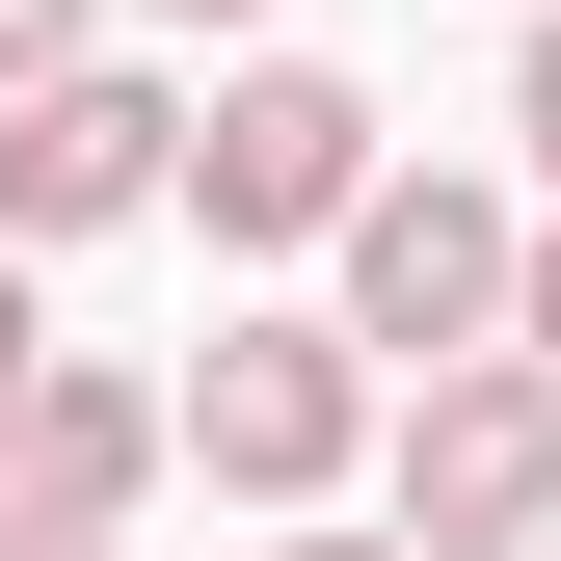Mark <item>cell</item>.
Segmentation results:
<instances>
[{"mask_svg": "<svg viewBox=\"0 0 561 561\" xmlns=\"http://www.w3.org/2000/svg\"><path fill=\"white\" fill-rule=\"evenodd\" d=\"M347 187H375V81H321V54H241V81L187 107L161 215H215V241H347Z\"/></svg>", "mask_w": 561, "mask_h": 561, "instance_id": "6da1fadb", "label": "cell"}, {"mask_svg": "<svg viewBox=\"0 0 561 561\" xmlns=\"http://www.w3.org/2000/svg\"><path fill=\"white\" fill-rule=\"evenodd\" d=\"M481 375V347H508V215H481L455 161H375L347 187V375Z\"/></svg>", "mask_w": 561, "mask_h": 561, "instance_id": "7a4b0ae2", "label": "cell"}, {"mask_svg": "<svg viewBox=\"0 0 561 561\" xmlns=\"http://www.w3.org/2000/svg\"><path fill=\"white\" fill-rule=\"evenodd\" d=\"M161 455H215L241 508H295V535H321V481L375 455V375H347V321H215V375L161 401Z\"/></svg>", "mask_w": 561, "mask_h": 561, "instance_id": "3957f363", "label": "cell"}, {"mask_svg": "<svg viewBox=\"0 0 561 561\" xmlns=\"http://www.w3.org/2000/svg\"><path fill=\"white\" fill-rule=\"evenodd\" d=\"M561 535V401L481 347V375H401V561H535Z\"/></svg>", "mask_w": 561, "mask_h": 561, "instance_id": "277c9868", "label": "cell"}, {"mask_svg": "<svg viewBox=\"0 0 561 561\" xmlns=\"http://www.w3.org/2000/svg\"><path fill=\"white\" fill-rule=\"evenodd\" d=\"M161 161H187V107L134 81V54L27 81V107H0V267H27V241H134V215H161Z\"/></svg>", "mask_w": 561, "mask_h": 561, "instance_id": "5b68a950", "label": "cell"}, {"mask_svg": "<svg viewBox=\"0 0 561 561\" xmlns=\"http://www.w3.org/2000/svg\"><path fill=\"white\" fill-rule=\"evenodd\" d=\"M134 481H161V375H81V347H54V375L0 401V535H107Z\"/></svg>", "mask_w": 561, "mask_h": 561, "instance_id": "8992f818", "label": "cell"}, {"mask_svg": "<svg viewBox=\"0 0 561 561\" xmlns=\"http://www.w3.org/2000/svg\"><path fill=\"white\" fill-rule=\"evenodd\" d=\"M81 54H107V0H0V107H27V81H81Z\"/></svg>", "mask_w": 561, "mask_h": 561, "instance_id": "52a82bcc", "label": "cell"}, {"mask_svg": "<svg viewBox=\"0 0 561 561\" xmlns=\"http://www.w3.org/2000/svg\"><path fill=\"white\" fill-rule=\"evenodd\" d=\"M508 375L561 401V241H508Z\"/></svg>", "mask_w": 561, "mask_h": 561, "instance_id": "ba28073f", "label": "cell"}, {"mask_svg": "<svg viewBox=\"0 0 561 561\" xmlns=\"http://www.w3.org/2000/svg\"><path fill=\"white\" fill-rule=\"evenodd\" d=\"M27 375H54V295H27V267H0V401H27Z\"/></svg>", "mask_w": 561, "mask_h": 561, "instance_id": "9c48e42d", "label": "cell"}, {"mask_svg": "<svg viewBox=\"0 0 561 561\" xmlns=\"http://www.w3.org/2000/svg\"><path fill=\"white\" fill-rule=\"evenodd\" d=\"M508 134H535V161H561V27H535V81H508Z\"/></svg>", "mask_w": 561, "mask_h": 561, "instance_id": "30bf717a", "label": "cell"}, {"mask_svg": "<svg viewBox=\"0 0 561 561\" xmlns=\"http://www.w3.org/2000/svg\"><path fill=\"white\" fill-rule=\"evenodd\" d=\"M267 561H401V535H267Z\"/></svg>", "mask_w": 561, "mask_h": 561, "instance_id": "8fae6325", "label": "cell"}, {"mask_svg": "<svg viewBox=\"0 0 561 561\" xmlns=\"http://www.w3.org/2000/svg\"><path fill=\"white\" fill-rule=\"evenodd\" d=\"M161 27H267V0H161Z\"/></svg>", "mask_w": 561, "mask_h": 561, "instance_id": "7c38bea8", "label": "cell"}, {"mask_svg": "<svg viewBox=\"0 0 561 561\" xmlns=\"http://www.w3.org/2000/svg\"><path fill=\"white\" fill-rule=\"evenodd\" d=\"M0 561H107V535H0Z\"/></svg>", "mask_w": 561, "mask_h": 561, "instance_id": "4fadbf2b", "label": "cell"}, {"mask_svg": "<svg viewBox=\"0 0 561 561\" xmlns=\"http://www.w3.org/2000/svg\"><path fill=\"white\" fill-rule=\"evenodd\" d=\"M535 561H561V535H535Z\"/></svg>", "mask_w": 561, "mask_h": 561, "instance_id": "5bb4252c", "label": "cell"}]
</instances>
